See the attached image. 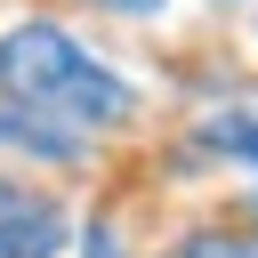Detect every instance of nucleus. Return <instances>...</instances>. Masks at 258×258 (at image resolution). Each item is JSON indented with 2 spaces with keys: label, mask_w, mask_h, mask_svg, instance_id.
Segmentation results:
<instances>
[{
  "label": "nucleus",
  "mask_w": 258,
  "mask_h": 258,
  "mask_svg": "<svg viewBox=\"0 0 258 258\" xmlns=\"http://www.w3.org/2000/svg\"><path fill=\"white\" fill-rule=\"evenodd\" d=\"M129 113V81L97 64L73 32L56 24H16L0 40V121L16 145L40 153H81V137L113 129Z\"/></svg>",
  "instance_id": "f257e3e1"
},
{
  "label": "nucleus",
  "mask_w": 258,
  "mask_h": 258,
  "mask_svg": "<svg viewBox=\"0 0 258 258\" xmlns=\"http://www.w3.org/2000/svg\"><path fill=\"white\" fill-rule=\"evenodd\" d=\"M56 250H64V210L0 177V258H56Z\"/></svg>",
  "instance_id": "f03ea898"
},
{
  "label": "nucleus",
  "mask_w": 258,
  "mask_h": 258,
  "mask_svg": "<svg viewBox=\"0 0 258 258\" xmlns=\"http://www.w3.org/2000/svg\"><path fill=\"white\" fill-rule=\"evenodd\" d=\"M218 153H242V161H258V121H242V113H226V121H210L202 129Z\"/></svg>",
  "instance_id": "7ed1b4c3"
},
{
  "label": "nucleus",
  "mask_w": 258,
  "mask_h": 258,
  "mask_svg": "<svg viewBox=\"0 0 258 258\" xmlns=\"http://www.w3.org/2000/svg\"><path fill=\"white\" fill-rule=\"evenodd\" d=\"M177 258H258V250H250V242H218V234H194Z\"/></svg>",
  "instance_id": "20e7f679"
},
{
  "label": "nucleus",
  "mask_w": 258,
  "mask_h": 258,
  "mask_svg": "<svg viewBox=\"0 0 258 258\" xmlns=\"http://www.w3.org/2000/svg\"><path fill=\"white\" fill-rule=\"evenodd\" d=\"M105 8H121V16H153V8H169V0H105Z\"/></svg>",
  "instance_id": "39448f33"
}]
</instances>
